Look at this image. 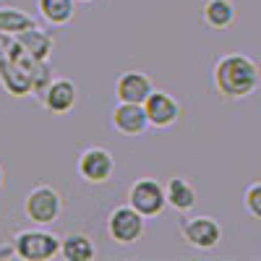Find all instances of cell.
I'll return each mask as SVG.
<instances>
[{"instance_id": "6da1fadb", "label": "cell", "mask_w": 261, "mask_h": 261, "mask_svg": "<svg viewBox=\"0 0 261 261\" xmlns=\"http://www.w3.org/2000/svg\"><path fill=\"white\" fill-rule=\"evenodd\" d=\"M212 84H214L217 94L225 99H246L258 89L261 71L253 58L243 53H230L214 63Z\"/></svg>"}, {"instance_id": "7a4b0ae2", "label": "cell", "mask_w": 261, "mask_h": 261, "mask_svg": "<svg viewBox=\"0 0 261 261\" xmlns=\"http://www.w3.org/2000/svg\"><path fill=\"white\" fill-rule=\"evenodd\" d=\"M11 246H13V253L24 261H50L60 256V238L50 230H39V227L18 230L13 235Z\"/></svg>"}, {"instance_id": "3957f363", "label": "cell", "mask_w": 261, "mask_h": 261, "mask_svg": "<svg viewBox=\"0 0 261 261\" xmlns=\"http://www.w3.org/2000/svg\"><path fill=\"white\" fill-rule=\"evenodd\" d=\"M63 212V199L58 188H53L50 183H42V186H34L27 199H24V214L27 220L39 225V227H47L53 222H58V217Z\"/></svg>"}, {"instance_id": "277c9868", "label": "cell", "mask_w": 261, "mask_h": 261, "mask_svg": "<svg viewBox=\"0 0 261 261\" xmlns=\"http://www.w3.org/2000/svg\"><path fill=\"white\" fill-rule=\"evenodd\" d=\"M146 230V217L139 214L130 204H120L107 217V235L118 246H134Z\"/></svg>"}, {"instance_id": "5b68a950", "label": "cell", "mask_w": 261, "mask_h": 261, "mask_svg": "<svg viewBox=\"0 0 261 261\" xmlns=\"http://www.w3.org/2000/svg\"><path fill=\"white\" fill-rule=\"evenodd\" d=\"M180 238L196 251H214L222 241V225L214 217H183L180 220Z\"/></svg>"}, {"instance_id": "8992f818", "label": "cell", "mask_w": 261, "mask_h": 261, "mask_svg": "<svg viewBox=\"0 0 261 261\" xmlns=\"http://www.w3.org/2000/svg\"><path fill=\"white\" fill-rule=\"evenodd\" d=\"M76 172L84 183H92V186H99V183H107L115 172V157L113 151H107L102 146H89L84 149L79 160H76Z\"/></svg>"}, {"instance_id": "52a82bcc", "label": "cell", "mask_w": 261, "mask_h": 261, "mask_svg": "<svg viewBox=\"0 0 261 261\" xmlns=\"http://www.w3.org/2000/svg\"><path fill=\"white\" fill-rule=\"evenodd\" d=\"M128 204L134 206L139 214H144L146 220L149 217H157L167 206L165 186L160 180H154V178H139L134 186L128 188Z\"/></svg>"}, {"instance_id": "ba28073f", "label": "cell", "mask_w": 261, "mask_h": 261, "mask_svg": "<svg viewBox=\"0 0 261 261\" xmlns=\"http://www.w3.org/2000/svg\"><path fill=\"white\" fill-rule=\"evenodd\" d=\"M144 113H146L149 125L170 128V125H175L178 118H180V105H178V99L172 94L151 89V94L144 99Z\"/></svg>"}, {"instance_id": "9c48e42d", "label": "cell", "mask_w": 261, "mask_h": 261, "mask_svg": "<svg viewBox=\"0 0 261 261\" xmlns=\"http://www.w3.org/2000/svg\"><path fill=\"white\" fill-rule=\"evenodd\" d=\"M76 97H79V92H76V84L71 79H53L45 86V92L39 94V102H42V107H45L47 113L65 115V113L73 110Z\"/></svg>"}, {"instance_id": "30bf717a", "label": "cell", "mask_w": 261, "mask_h": 261, "mask_svg": "<svg viewBox=\"0 0 261 261\" xmlns=\"http://www.w3.org/2000/svg\"><path fill=\"white\" fill-rule=\"evenodd\" d=\"M110 120H113V128L123 136H141L149 125L144 105H136V102H118L113 107Z\"/></svg>"}, {"instance_id": "8fae6325", "label": "cell", "mask_w": 261, "mask_h": 261, "mask_svg": "<svg viewBox=\"0 0 261 261\" xmlns=\"http://www.w3.org/2000/svg\"><path fill=\"white\" fill-rule=\"evenodd\" d=\"M151 79L141 71H123L115 81V97L118 102H136L144 105V99L151 94Z\"/></svg>"}, {"instance_id": "7c38bea8", "label": "cell", "mask_w": 261, "mask_h": 261, "mask_svg": "<svg viewBox=\"0 0 261 261\" xmlns=\"http://www.w3.org/2000/svg\"><path fill=\"white\" fill-rule=\"evenodd\" d=\"M201 18L204 24L214 32H225L235 24L238 18V8L232 0H204L201 6Z\"/></svg>"}, {"instance_id": "4fadbf2b", "label": "cell", "mask_w": 261, "mask_h": 261, "mask_svg": "<svg viewBox=\"0 0 261 261\" xmlns=\"http://www.w3.org/2000/svg\"><path fill=\"white\" fill-rule=\"evenodd\" d=\"M165 201H167L170 209H175V212H191L196 206V188L191 186L188 178L172 175L165 183Z\"/></svg>"}, {"instance_id": "5bb4252c", "label": "cell", "mask_w": 261, "mask_h": 261, "mask_svg": "<svg viewBox=\"0 0 261 261\" xmlns=\"http://www.w3.org/2000/svg\"><path fill=\"white\" fill-rule=\"evenodd\" d=\"M60 256L65 261H92L97 256V246L86 232H71L60 238Z\"/></svg>"}, {"instance_id": "9a60e30c", "label": "cell", "mask_w": 261, "mask_h": 261, "mask_svg": "<svg viewBox=\"0 0 261 261\" xmlns=\"http://www.w3.org/2000/svg\"><path fill=\"white\" fill-rule=\"evenodd\" d=\"M16 42H18V45L24 47L34 60H39V63L50 60V53H53V37H50L47 32H42V29L32 27V29H27V32L16 34Z\"/></svg>"}, {"instance_id": "2e32d148", "label": "cell", "mask_w": 261, "mask_h": 261, "mask_svg": "<svg viewBox=\"0 0 261 261\" xmlns=\"http://www.w3.org/2000/svg\"><path fill=\"white\" fill-rule=\"evenodd\" d=\"M39 16L53 27H65L73 21L76 13V0H37Z\"/></svg>"}, {"instance_id": "e0dca14e", "label": "cell", "mask_w": 261, "mask_h": 261, "mask_svg": "<svg viewBox=\"0 0 261 261\" xmlns=\"http://www.w3.org/2000/svg\"><path fill=\"white\" fill-rule=\"evenodd\" d=\"M37 27L34 24V18L24 11H18V8H0V34H21V32H27Z\"/></svg>"}, {"instance_id": "ac0fdd59", "label": "cell", "mask_w": 261, "mask_h": 261, "mask_svg": "<svg viewBox=\"0 0 261 261\" xmlns=\"http://www.w3.org/2000/svg\"><path fill=\"white\" fill-rule=\"evenodd\" d=\"M243 206H246V212L253 217V220L261 222V180H256V183H251V186L246 188V193H243Z\"/></svg>"}, {"instance_id": "d6986e66", "label": "cell", "mask_w": 261, "mask_h": 261, "mask_svg": "<svg viewBox=\"0 0 261 261\" xmlns=\"http://www.w3.org/2000/svg\"><path fill=\"white\" fill-rule=\"evenodd\" d=\"M6 188V172H3V167H0V191Z\"/></svg>"}, {"instance_id": "ffe728a7", "label": "cell", "mask_w": 261, "mask_h": 261, "mask_svg": "<svg viewBox=\"0 0 261 261\" xmlns=\"http://www.w3.org/2000/svg\"><path fill=\"white\" fill-rule=\"evenodd\" d=\"M79 3H92V0H79Z\"/></svg>"}]
</instances>
